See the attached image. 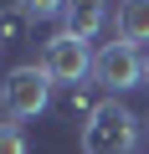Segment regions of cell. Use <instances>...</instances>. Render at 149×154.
Listing matches in <instances>:
<instances>
[{"mask_svg":"<svg viewBox=\"0 0 149 154\" xmlns=\"http://www.w3.org/2000/svg\"><path fill=\"white\" fill-rule=\"evenodd\" d=\"M144 82H149V57H144Z\"/></svg>","mask_w":149,"mask_h":154,"instance_id":"10","label":"cell"},{"mask_svg":"<svg viewBox=\"0 0 149 154\" xmlns=\"http://www.w3.org/2000/svg\"><path fill=\"white\" fill-rule=\"evenodd\" d=\"M26 128L21 123H0V154H26Z\"/></svg>","mask_w":149,"mask_h":154,"instance_id":"9","label":"cell"},{"mask_svg":"<svg viewBox=\"0 0 149 154\" xmlns=\"http://www.w3.org/2000/svg\"><path fill=\"white\" fill-rule=\"evenodd\" d=\"M93 82H98V88H108L113 98H118V93H129V88H139V82H144V57H139V46L108 41V46L93 57Z\"/></svg>","mask_w":149,"mask_h":154,"instance_id":"4","label":"cell"},{"mask_svg":"<svg viewBox=\"0 0 149 154\" xmlns=\"http://www.w3.org/2000/svg\"><path fill=\"white\" fill-rule=\"evenodd\" d=\"M93 57L98 51H88V41H77L72 31H57L41 46V72L51 77L57 88H77L82 77H93Z\"/></svg>","mask_w":149,"mask_h":154,"instance_id":"3","label":"cell"},{"mask_svg":"<svg viewBox=\"0 0 149 154\" xmlns=\"http://www.w3.org/2000/svg\"><path fill=\"white\" fill-rule=\"evenodd\" d=\"M103 26H113V0H67L62 31H72L77 41H93Z\"/></svg>","mask_w":149,"mask_h":154,"instance_id":"5","label":"cell"},{"mask_svg":"<svg viewBox=\"0 0 149 154\" xmlns=\"http://www.w3.org/2000/svg\"><path fill=\"white\" fill-rule=\"evenodd\" d=\"M113 41L123 46L149 41V0H118L113 5Z\"/></svg>","mask_w":149,"mask_h":154,"instance_id":"6","label":"cell"},{"mask_svg":"<svg viewBox=\"0 0 149 154\" xmlns=\"http://www.w3.org/2000/svg\"><path fill=\"white\" fill-rule=\"evenodd\" d=\"M51 77L41 72V62H26V67H11L5 72V82H0V108H5L11 123L21 118H41L51 108Z\"/></svg>","mask_w":149,"mask_h":154,"instance_id":"2","label":"cell"},{"mask_svg":"<svg viewBox=\"0 0 149 154\" xmlns=\"http://www.w3.org/2000/svg\"><path fill=\"white\" fill-rule=\"evenodd\" d=\"M139 149V113L118 98H103L82 123V154H134Z\"/></svg>","mask_w":149,"mask_h":154,"instance_id":"1","label":"cell"},{"mask_svg":"<svg viewBox=\"0 0 149 154\" xmlns=\"http://www.w3.org/2000/svg\"><path fill=\"white\" fill-rule=\"evenodd\" d=\"M26 11H5V16H0V46H5V41H21L26 36Z\"/></svg>","mask_w":149,"mask_h":154,"instance_id":"8","label":"cell"},{"mask_svg":"<svg viewBox=\"0 0 149 154\" xmlns=\"http://www.w3.org/2000/svg\"><path fill=\"white\" fill-rule=\"evenodd\" d=\"M16 11H26V21H51L67 11V0H16Z\"/></svg>","mask_w":149,"mask_h":154,"instance_id":"7","label":"cell"}]
</instances>
